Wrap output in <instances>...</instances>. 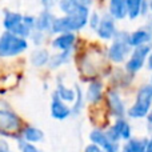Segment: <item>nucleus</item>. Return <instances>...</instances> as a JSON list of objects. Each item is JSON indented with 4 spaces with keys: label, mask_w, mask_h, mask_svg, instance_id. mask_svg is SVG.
<instances>
[{
    "label": "nucleus",
    "mask_w": 152,
    "mask_h": 152,
    "mask_svg": "<svg viewBox=\"0 0 152 152\" xmlns=\"http://www.w3.org/2000/svg\"><path fill=\"white\" fill-rule=\"evenodd\" d=\"M152 108V86L145 84L137 91L136 102L128 110V116L132 119H142L148 115Z\"/></svg>",
    "instance_id": "nucleus-3"
},
{
    "label": "nucleus",
    "mask_w": 152,
    "mask_h": 152,
    "mask_svg": "<svg viewBox=\"0 0 152 152\" xmlns=\"http://www.w3.org/2000/svg\"><path fill=\"white\" fill-rule=\"evenodd\" d=\"M147 119H148V123L152 126V108H151V111L148 112V115H147Z\"/></svg>",
    "instance_id": "nucleus-33"
},
{
    "label": "nucleus",
    "mask_w": 152,
    "mask_h": 152,
    "mask_svg": "<svg viewBox=\"0 0 152 152\" xmlns=\"http://www.w3.org/2000/svg\"><path fill=\"white\" fill-rule=\"evenodd\" d=\"M147 67L150 69H152V52L148 55V58H147Z\"/></svg>",
    "instance_id": "nucleus-32"
},
{
    "label": "nucleus",
    "mask_w": 152,
    "mask_h": 152,
    "mask_svg": "<svg viewBox=\"0 0 152 152\" xmlns=\"http://www.w3.org/2000/svg\"><path fill=\"white\" fill-rule=\"evenodd\" d=\"M58 4L61 12L64 15H68V13L74 12L80 7L89 8L92 4V0H59Z\"/></svg>",
    "instance_id": "nucleus-17"
},
{
    "label": "nucleus",
    "mask_w": 152,
    "mask_h": 152,
    "mask_svg": "<svg viewBox=\"0 0 152 152\" xmlns=\"http://www.w3.org/2000/svg\"><path fill=\"white\" fill-rule=\"evenodd\" d=\"M102 92H103V84L102 81H92L87 88V100L89 103H97L102 99Z\"/></svg>",
    "instance_id": "nucleus-19"
},
{
    "label": "nucleus",
    "mask_w": 152,
    "mask_h": 152,
    "mask_svg": "<svg viewBox=\"0 0 152 152\" xmlns=\"http://www.w3.org/2000/svg\"><path fill=\"white\" fill-rule=\"evenodd\" d=\"M88 16L89 8L80 7L68 15L56 18L52 26V34H74L75 31H80L88 23Z\"/></svg>",
    "instance_id": "nucleus-1"
},
{
    "label": "nucleus",
    "mask_w": 152,
    "mask_h": 152,
    "mask_svg": "<svg viewBox=\"0 0 152 152\" xmlns=\"http://www.w3.org/2000/svg\"><path fill=\"white\" fill-rule=\"evenodd\" d=\"M148 5H150V10L152 11V0H150V1H148Z\"/></svg>",
    "instance_id": "nucleus-34"
},
{
    "label": "nucleus",
    "mask_w": 152,
    "mask_h": 152,
    "mask_svg": "<svg viewBox=\"0 0 152 152\" xmlns=\"http://www.w3.org/2000/svg\"><path fill=\"white\" fill-rule=\"evenodd\" d=\"M108 10H110L108 15L112 16L115 20H123L128 16L126 0H110L108 1Z\"/></svg>",
    "instance_id": "nucleus-16"
},
{
    "label": "nucleus",
    "mask_w": 152,
    "mask_h": 152,
    "mask_svg": "<svg viewBox=\"0 0 152 152\" xmlns=\"http://www.w3.org/2000/svg\"><path fill=\"white\" fill-rule=\"evenodd\" d=\"M21 136H23V140L26 143H31V144H34V143L42 142L43 137H44V134H43L39 128H36V127L28 126L23 129Z\"/></svg>",
    "instance_id": "nucleus-18"
},
{
    "label": "nucleus",
    "mask_w": 152,
    "mask_h": 152,
    "mask_svg": "<svg viewBox=\"0 0 152 152\" xmlns=\"http://www.w3.org/2000/svg\"><path fill=\"white\" fill-rule=\"evenodd\" d=\"M29 37L34 40L35 44L39 45V44H42V43H43V37H44V34H42V32L35 31V29H34V32L31 34V36H29Z\"/></svg>",
    "instance_id": "nucleus-28"
},
{
    "label": "nucleus",
    "mask_w": 152,
    "mask_h": 152,
    "mask_svg": "<svg viewBox=\"0 0 152 152\" xmlns=\"http://www.w3.org/2000/svg\"><path fill=\"white\" fill-rule=\"evenodd\" d=\"M20 118L10 108H0V134L11 136L20 129Z\"/></svg>",
    "instance_id": "nucleus-6"
},
{
    "label": "nucleus",
    "mask_w": 152,
    "mask_h": 152,
    "mask_svg": "<svg viewBox=\"0 0 152 152\" xmlns=\"http://www.w3.org/2000/svg\"><path fill=\"white\" fill-rule=\"evenodd\" d=\"M97 34V36L103 40H111L115 37L116 35V24H115V19L112 16L107 15H103L100 16V21H99V26L97 28L95 29Z\"/></svg>",
    "instance_id": "nucleus-9"
},
{
    "label": "nucleus",
    "mask_w": 152,
    "mask_h": 152,
    "mask_svg": "<svg viewBox=\"0 0 152 152\" xmlns=\"http://www.w3.org/2000/svg\"><path fill=\"white\" fill-rule=\"evenodd\" d=\"M28 48L27 39L19 37L10 32L0 35V58H12L20 55Z\"/></svg>",
    "instance_id": "nucleus-4"
},
{
    "label": "nucleus",
    "mask_w": 152,
    "mask_h": 152,
    "mask_svg": "<svg viewBox=\"0 0 152 152\" xmlns=\"http://www.w3.org/2000/svg\"><path fill=\"white\" fill-rule=\"evenodd\" d=\"M152 39V34L148 28H139L137 31L129 34L128 36V43L131 45V48H136L140 45H145L151 42Z\"/></svg>",
    "instance_id": "nucleus-14"
},
{
    "label": "nucleus",
    "mask_w": 152,
    "mask_h": 152,
    "mask_svg": "<svg viewBox=\"0 0 152 152\" xmlns=\"http://www.w3.org/2000/svg\"><path fill=\"white\" fill-rule=\"evenodd\" d=\"M151 86H152V77H151Z\"/></svg>",
    "instance_id": "nucleus-35"
},
{
    "label": "nucleus",
    "mask_w": 152,
    "mask_h": 152,
    "mask_svg": "<svg viewBox=\"0 0 152 152\" xmlns=\"http://www.w3.org/2000/svg\"><path fill=\"white\" fill-rule=\"evenodd\" d=\"M147 139H129L124 144L121 152H145L147 148Z\"/></svg>",
    "instance_id": "nucleus-20"
},
{
    "label": "nucleus",
    "mask_w": 152,
    "mask_h": 152,
    "mask_svg": "<svg viewBox=\"0 0 152 152\" xmlns=\"http://www.w3.org/2000/svg\"><path fill=\"white\" fill-rule=\"evenodd\" d=\"M19 147H20L21 152H42L37 147H35L31 143H26L24 140H20L19 142Z\"/></svg>",
    "instance_id": "nucleus-26"
},
{
    "label": "nucleus",
    "mask_w": 152,
    "mask_h": 152,
    "mask_svg": "<svg viewBox=\"0 0 152 152\" xmlns=\"http://www.w3.org/2000/svg\"><path fill=\"white\" fill-rule=\"evenodd\" d=\"M84 152H103V150L99 148L97 145H95V144H89V145L86 147V151Z\"/></svg>",
    "instance_id": "nucleus-31"
},
{
    "label": "nucleus",
    "mask_w": 152,
    "mask_h": 152,
    "mask_svg": "<svg viewBox=\"0 0 152 152\" xmlns=\"http://www.w3.org/2000/svg\"><path fill=\"white\" fill-rule=\"evenodd\" d=\"M75 94H76V97H75V104L74 107L71 108V112L72 113H79L81 110V107H83V94H81V89L79 88V87H76L75 88Z\"/></svg>",
    "instance_id": "nucleus-25"
},
{
    "label": "nucleus",
    "mask_w": 152,
    "mask_h": 152,
    "mask_svg": "<svg viewBox=\"0 0 152 152\" xmlns=\"http://www.w3.org/2000/svg\"><path fill=\"white\" fill-rule=\"evenodd\" d=\"M89 140L92 142V144L102 148L103 152H119V143L111 142L107 137L104 131L94 129V131L89 134Z\"/></svg>",
    "instance_id": "nucleus-10"
},
{
    "label": "nucleus",
    "mask_w": 152,
    "mask_h": 152,
    "mask_svg": "<svg viewBox=\"0 0 152 152\" xmlns=\"http://www.w3.org/2000/svg\"><path fill=\"white\" fill-rule=\"evenodd\" d=\"M58 1H59V0H42V4L44 5V10L45 11H50Z\"/></svg>",
    "instance_id": "nucleus-29"
},
{
    "label": "nucleus",
    "mask_w": 152,
    "mask_h": 152,
    "mask_svg": "<svg viewBox=\"0 0 152 152\" xmlns=\"http://www.w3.org/2000/svg\"><path fill=\"white\" fill-rule=\"evenodd\" d=\"M107 137L113 143H119V140H129L132 135V129L129 123L126 119H118L115 121L111 128H108V131H105Z\"/></svg>",
    "instance_id": "nucleus-8"
},
{
    "label": "nucleus",
    "mask_w": 152,
    "mask_h": 152,
    "mask_svg": "<svg viewBox=\"0 0 152 152\" xmlns=\"http://www.w3.org/2000/svg\"><path fill=\"white\" fill-rule=\"evenodd\" d=\"M108 104H110L112 116H115L118 119H123L124 113H126V107H124V103L118 92L111 91L108 94Z\"/></svg>",
    "instance_id": "nucleus-15"
},
{
    "label": "nucleus",
    "mask_w": 152,
    "mask_h": 152,
    "mask_svg": "<svg viewBox=\"0 0 152 152\" xmlns=\"http://www.w3.org/2000/svg\"><path fill=\"white\" fill-rule=\"evenodd\" d=\"M88 21H89V26H91V28L96 29L97 26H99V21H100V16L97 12H92L91 15L88 16Z\"/></svg>",
    "instance_id": "nucleus-27"
},
{
    "label": "nucleus",
    "mask_w": 152,
    "mask_h": 152,
    "mask_svg": "<svg viewBox=\"0 0 152 152\" xmlns=\"http://www.w3.org/2000/svg\"><path fill=\"white\" fill-rule=\"evenodd\" d=\"M55 16L50 11H43L37 18H35V31L42 34H52V26L55 21Z\"/></svg>",
    "instance_id": "nucleus-11"
},
{
    "label": "nucleus",
    "mask_w": 152,
    "mask_h": 152,
    "mask_svg": "<svg viewBox=\"0 0 152 152\" xmlns=\"http://www.w3.org/2000/svg\"><path fill=\"white\" fill-rule=\"evenodd\" d=\"M3 26L5 28V32L27 39L31 36V34L35 29V18L34 16H23L18 12H12V11H5Z\"/></svg>",
    "instance_id": "nucleus-2"
},
{
    "label": "nucleus",
    "mask_w": 152,
    "mask_h": 152,
    "mask_svg": "<svg viewBox=\"0 0 152 152\" xmlns=\"http://www.w3.org/2000/svg\"><path fill=\"white\" fill-rule=\"evenodd\" d=\"M48 60H50V53L45 50H36L31 55V63L35 67L45 66V64H48Z\"/></svg>",
    "instance_id": "nucleus-22"
},
{
    "label": "nucleus",
    "mask_w": 152,
    "mask_h": 152,
    "mask_svg": "<svg viewBox=\"0 0 152 152\" xmlns=\"http://www.w3.org/2000/svg\"><path fill=\"white\" fill-rule=\"evenodd\" d=\"M128 36L129 34H127V32H116L112 45L108 51L110 59L113 63H123L127 59V56L129 55L131 45L128 43Z\"/></svg>",
    "instance_id": "nucleus-5"
},
{
    "label": "nucleus",
    "mask_w": 152,
    "mask_h": 152,
    "mask_svg": "<svg viewBox=\"0 0 152 152\" xmlns=\"http://www.w3.org/2000/svg\"><path fill=\"white\" fill-rule=\"evenodd\" d=\"M55 94L58 95L59 99L63 100L64 103L66 102H75V97H76L75 89L68 88V87H66L64 84H61V83L58 84V91H56Z\"/></svg>",
    "instance_id": "nucleus-23"
},
{
    "label": "nucleus",
    "mask_w": 152,
    "mask_h": 152,
    "mask_svg": "<svg viewBox=\"0 0 152 152\" xmlns=\"http://www.w3.org/2000/svg\"><path fill=\"white\" fill-rule=\"evenodd\" d=\"M127 1V11H128V18L129 19H136L140 15V10H142L143 0H126Z\"/></svg>",
    "instance_id": "nucleus-24"
},
{
    "label": "nucleus",
    "mask_w": 152,
    "mask_h": 152,
    "mask_svg": "<svg viewBox=\"0 0 152 152\" xmlns=\"http://www.w3.org/2000/svg\"><path fill=\"white\" fill-rule=\"evenodd\" d=\"M75 39L74 34H59L53 39L52 47L59 50V52H71L75 45Z\"/></svg>",
    "instance_id": "nucleus-13"
},
{
    "label": "nucleus",
    "mask_w": 152,
    "mask_h": 152,
    "mask_svg": "<svg viewBox=\"0 0 152 152\" xmlns=\"http://www.w3.org/2000/svg\"><path fill=\"white\" fill-rule=\"evenodd\" d=\"M71 59V52H58L53 56H50L48 60V66L51 68H59L63 64H67Z\"/></svg>",
    "instance_id": "nucleus-21"
},
{
    "label": "nucleus",
    "mask_w": 152,
    "mask_h": 152,
    "mask_svg": "<svg viewBox=\"0 0 152 152\" xmlns=\"http://www.w3.org/2000/svg\"><path fill=\"white\" fill-rule=\"evenodd\" d=\"M151 53V45L145 44V45H140L136 47L134 50V52L131 53L128 61L126 64V68L129 74H136L137 71L144 67V63L147 61L148 55Z\"/></svg>",
    "instance_id": "nucleus-7"
},
{
    "label": "nucleus",
    "mask_w": 152,
    "mask_h": 152,
    "mask_svg": "<svg viewBox=\"0 0 152 152\" xmlns=\"http://www.w3.org/2000/svg\"><path fill=\"white\" fill-rule=\"evenodd\" d=\"M71 108L58 97V95L53 94L52 96V102H51V115L52 118L58 119V120H64L71 115Z\"/></svg>",
    "instance_id": "nucleus-12"
},
{
    "label": "nucleus",
    "mask_w": 152,
    "mask_h": 152,
    "mask_svg": "<svg viewBox=\"0 0 152 152\" xmlns=\"http://www.w3.org/2000/svg\"><path fill=\"white\" fill-rule=\"evenodd\" d=\"M0 152H12L10 148V145H8V143L5 142V140H1V139H0Z\"/></svg>",
    "instance_id": "nucleus-30"
}]
</instances>
